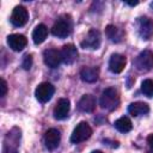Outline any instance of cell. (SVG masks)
Returning a JSON list of instances; mask_svg holds the SVG:
<instances>
[{
  "label": "cell",
  "mask_w": 153,
  "mask_h": 153,
  "mask_svg": "<svg viewBox=\"0 0 153 153\" xmlns=\"http://www.w3.org/2000/svg\"><path fill=\"white\" fill-rule=\"evenodd\" d=\"M29 19V13H27V10L24 7V6H16L12 11V14H11V23L19 27V26H23L26 24Z\"/></svg>",
  "instance_id": "52a82bcc"
},
{
  "label": "cell",
  "mask_w": 153,
  "mask_h": 153,
  "mask_svg": "<svg viewBox=\"0 0 153 153\" xmlns=\"http://www.w3.org/2000/svg\"><path fill=\"white\" fill-rule=\"evenodd\" d=\"M7 93V84L4 79H1V84H0V97H5V94Z\"/></svg>",
  "instance_id": "603a6c76"
},
{
  "label": "cell",
  "mask_w": 153,
  "mask_h": 153,
  "mask_svg": "<svg viewBox=\"0 0 153 153\" xmlns=\"http://www.w3.org/2000/svg\"><path fill=\"white\" fill-rule=\"evenodd\" d=\"M72 32V19L69 16H61L53 25L51 33L59 38H65Z\"/></svg>",
  "instance_id": "7a4b0ae2"
},
{
  "label": "cell",
  "mask_w": 153,
  "mask_h": 153,
  "mask_svg": "<svg viewBox=\"0 0 153 153\" xmlns=\"http://www.w3.org/2000/svg\"><path fill=\"white\" fill-rule=\"evenodd\" d=\"M60 139H61L60 131L57 129L51 128V129L47 130L44 134V145L49 151H54L59 146Z\"/></svg>",
  "instance_id": "30bf717a"
},
{
  "label": "cell",
  "mask_w": 153,
  "mask_h": 153,
  "mask_svg": "<svg viewBox=\"0 0 153 153\" xmlns=\"http://www.w3.org/2000/svg\"><path fill=\"white\" fill-rule=\"evenodd\" d=\"M92 134V129L86 122H80L73 130L71 136V142L73 143H80L85 140H87Z\"/></svg>",
  "instance_id": "3957f363"
},
{
  "label": "cell",
  "mask_w": 153,
  "mask_h": 153,
  "mask_svg": "<svg viewBox=\"0 0 153 153\" xmlns=\"http://www.w3.org/2000/svg\"><path fill=\"white\" fill-rule=\"evenodd\" d=\"M147 153H153V149H151V151H148Z\"/></svg>",
  "instance_id": "83f0119b"
},
{
  "label": "cell",
  "mask_w": 153,
  "mask_h": 153,
  "mask_svg": "<svg viewBox=\"0 0 153 153\" xmlns=\"http://www.w3.org/2000/svg\"><path fill=\"white\" fill-rule=\"evenodd\" d=\"M131 127H133V124H131V122H130V120L128 118V117H121V118H118V120H116L115 121V128L118 130V131H121V133H128V131H130L131 130Z\"/></svg>",
  "instance_id": "ffe728a7"
},
{
  "label": "cell",
  "mask_w": 153,
  "mask_h": 153,
  "mask_svg": "<svg viewBox=\"0 0 153 153\" xmlns=\"http://www.w3.org/2000/svg\"><path fill=\"white\" fill-rule=\"evenodd\" d=\"M127 4L130 5V6H135V5H137L139 2H137V1H134V2H133V1H127Z\"/></svg>",
  "instance_id": "484cf974"
},
{
  "label": "cell",
  "mask_w": 153,
  "mask_h": 153,
  "mask_svg": "<svg viewBox=\"0 0 153 153\" xmlns=\"http://www.w3.org/2000/svg\"><path fill=\"white\" fill-rule=\"evenodd\" d=\"M26 43H27V41H26L25 36L19 35V33H13V35H10L7 37V44L14 51L23 50L26 47Z\"/></svg>",
  "instance_id": "7c38bea8"
},
{
  "label": "cell",
  "mask_w": 153,
  "mask_h": 153,
  "mask_svg": "<svg viewBox=\"0 0 153 153\" xmlns=\"http://www.w3.org/2000/svg\"><path fill=\"white\" fill-rule=\"evenodd\" d=\"M54 92H55V88L51 84L42 82L37 86V88L35 91V96H36V98L39 103H47L48 100H50Z\"/></svg>",
  "instance_id": "8992f818"
},
{
  "label": "cell",
  "mask_w": 153,
  "mask_h": 153,
  "mask_svg": "<svg viewBox=\"0 0 153 153\" xmlns=\"http://www.w3.org/2000/svg\"><path fill=\"white\" fill-rule=\"evenodd\" d=\"M126 66V57L121 54H112L109 60V69L112 73H121Z\"/></svg>",
  "instance_id": "5bb4252c"
},
{
  "label": "cell",
  "mask_w": 153,
  "mask_h": 153,
  "mask_svg": "<svg viewBox=\"0 0 153 153\" xmlns=\"http://www.w3.org/2000/svg\"><path fill=\"white\" fill-rule=\"evenodd\" d=\"M96 108V99L92 94H84L78 102V109L82 112H92Z\"/></svg>",
  "instance_id": "9a60e30c"
},
{
  "label": "cell",
  "mask_w": 153,
  "mask_h": 153,
  "mask_svg": "<svg viewBox=\"0 0 153 153\" xmlns=\"http://www.w3.org/2000/svg\"><path fill=\"white\" fill-rule=\"evenodd\" d=\"M48 35V29L44 24H38L35 30L32 31V41L35 44H41L42 42H44V39L47 38Z\"/></svg>",
  "instance_id": "e0dca14e"
},
{
  "label": "cell",
  "mask_w": 153,
  "mask_h": 153,
  "mask_svg": "<svg viewBox=\"0 0 153 153\" xmlns=\"http://www.w3.org/2000/svg\"><path fill=\"white\" fill-rule=\"evenodd\" d=\"M137 31L142 39H151L153 36V20L148 17H140L137 19Z\"/></svg>",
  "instance_id": "5b68a950"
},
{
  "label": "cell",
  "mask_w": 153,
  "mask_h": 153,
  "mask_svg": "<svg viewBox=\"0 0 153 153\" xmlns=\"http://www.w3.org/2000/svg\"><path fill=\"white\" fill-rule=\"evenodd\" d=\"M43 60H44V63L48 67L56 68L61 63V61H62L61 51L57 50V49H47L43 53Z\"/></svg>",
  "instance_id": "9c48e42d"
},
{
  "label": "cell",
  "mask_w": 153,
  "mask_h": 153,
  "mask_svg": "<svg viewBox=\"0 0 153 153\" xmlns=\"http://www.w3.org/2000/svg\"><path fill=\"white\" fill-rule=\"evenodd\" d=\"M99 75V71L96 67H84L80 71V78L85 82H94L97 81Z\"/></svg>",
  "instance_id": "2e32d148"
},
{
  "label": "cell",
  "mask_w": 153,
  "mask_h": 153,
  "mask_svg": "<svg viewBox=\"0 0 153 153\" xmlns=\"http://www.w3.org/2000/svg\"><path fill=\"white\" fill-rule=\"evenodd\" d=\"M60 51H61L62 61L66 65H71V63H73L78 59V50H76V48L73 44H66V45H63Z\"/></svg>",
  "instance_id": "4fadbf2b"
},
{
  "label": "cell",
  "mask_w": 153,
  "mask_h": 153,
  "mask_svg": "<svg viewBox=\"0 0 153 153\" xmlns=\"http://www.w3.org/2000/svg\"><path fill=\"white\" fill-rule=\"evenodd\" d=\"M147 143H148V146L151 147V149H153V135H149V136L147 137Z\"/></svg>",
  "instance_id": "d4e9b609"
},
{
  "label": "cell",
  "mask_w": 153,
  "mask_h": 153,
  "mask_svg": "<svg viewBox=\"0 0 153 153\" xmlns=\"http://www.w3.org/2000/svg\"><path fill=\"white\" fill-rule=\"evenodd\" d=\"M105 32H106V36L110 38V41H112V42H121L122 41L123 32L118 27H116L115 25H108L105 29Z\"/></svg>",
  "instance_id": "d6986e66"
},
{
  "label": "cell",
  "mask_w": 153,
  "mask_h": 153,
  "mask_svg": "<svg viewBox=\"0 0 153 153\" xmlns=\"http://www.w3.org/2000/svg\"><path fill=\"white\" fill-rule=\"evenodd\" d=\"M135 67L139 71H143V72L152 69L153 68V51L148 49L141 51L135 59Z\"/></svg>",
  "instance_id": "277c9868"
},
{
  "label": "cell",
  "mask_w": 153,
  "mask_h": 153,
  "mask_svg": "<svg viewBox=\"0 0 153 153\" xmlns=\"http://www.w3.org/2000/svg\"><path fill=\"white\" fill-rule=\"evenodd\" d=\"M91 153H103L102 151H93V152H91Z\"/></svg>",
  "instance_id": "4316f807"
},
{
  "label": "cell",
  "mask_w": 153,
  "mask_h": 153,
  "mask_svg": "<svg viewBox=\"0 0 153 153\" xmlns=\"http://www.w3.org/2000/svg\"><path fill=\"white\" fill-rule=\"evenodd\" d=\"M4 153H18V151H17V148L5 146V147H4Z\"/></svg>",
  "instance_id": "cb8c5ba5"
},
{
  "label": "cell",
  "mask_w": 153,
  "mask_h": 153,
  "mask_svg": "<svg viewBox=\"0 0 153 153\" xmlns=\"http://www.w3.org/2000/svg\"><path fill=\"white\" fill-rule=\"evenodd\" d=\"M69 100L67 98H61L55 108H54V111H53V115L56 120H65L67 116H68V112H69Z\"/></svg>",
  "instance_id": "8fae6325"
},
{
  "label": "cell",
  "mask_w": 153,
  "mask_h": 153,
  "mask_svg": "<svg viewBox=\"0 0 153 153\" xmlns=\"http://www.w3.org/2000/svg\"><path fill=\"white\" fill-rule=\"evenodd\" d=\"M99 104L103 109L109 110V111L117 109V106L120 105V96H118L117 90H115L112 87L104 90L102 96H100Z\"/></svg>",
  "instance_id": "6da1fadb"
},
{
  "label": "cell",
  "mask_w": 153,
  "mask_h": 153,
  "mask_svg": "<svg viewBox=\"0 0 153 153\" xmlns=\"http://www.w3.org/2000/svg\"><path fill=\"white\" fill-rule=\"evenodd\" d=\"M100 45V32L96 29H91L81 42L82 48L87 49H98Z\"/></svg>",
  "instance_id": "ba28073f"
},
{
  "label": "cell",
  "mask_w": 153,
  "mask_h": 153,
  "mask_svg": "<svg viewBox=\"0 0 153 153\" xmlns=\"http://www.w3.org/2000/svg\"><path fill=\"white\" fill-rule=\"evenodd\" d=\"M22 66L24 69H30L31 66H32V56L31 55H25L24 59H23V62H22Z\"/></svg>",
  "instance_id": "7402d4cb"
},
{
  "label": "cell",
  "mask_w": 153,
  "mask_h": 153,
  "mask_svg": "<svg viewBox=\"0 0 153 153\" xmlns=\"http://www.w3.org/2000/svg\"><path fill=\"white\" fill-rule=\"evenodd\" d=\"M141 91L147 97H153V80L146 79L141 84Z\"/></svg>",
  "instance_id": "44dd1931"
},
{
  "label": "cell",
  "mask_w": 153,
  "mask_h": 153,
  "mask_svg": "<svg viewBox=\"0 0 153 153\" xmlns=\"http://www.w3.org/2000/svg\"><path fill=\"white\" fill-rule=\"evenodd\" d=\"M128 111L131 116H140V115H146L149 111V106L143 103V102H135L131 103L128 108Z\"/></svg>",
  "instance_id": "ac0fdd59"
}]
</instances>
